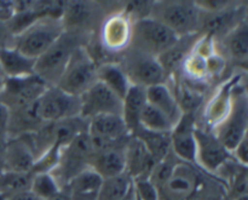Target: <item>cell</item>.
Wrapping results in <instances>:
<instances>
[{
  "label": "cell",
  "instance_id": "cell-34",
  "mask_svg": "<svg viewBox=\"0 0 248 200\" xmlns=\"http://www.w3.org/2000/svg\"><path fill=\"white\" fill-rule=\"evenodd\" d=\"M10 109L0 102V142H5L9 138Z\"/></svg>",
  "mask_w": 248,
  "mask_h": 200
},
{
  "label": "cell",
  "instance_id": "cell-33",
  "mask_svg": "<svg viewBox=\"0 0 248 200\" xmlns=\"http://www.w3.org/2000/svg\"><path fill=\"white\" fill-rule=\"evenodd\" d=\"M133 184H135L136 196L140 200H160L159 191L150 180H135Z\"/></svg>",
  "mask_w": 248,
  "mask_h": 200
},
{
  "label": "cell",
  "instance_id": "cell-26",
  "mask_svg": "<svg viewBox=\"0 0 248 200\" xmlns=\"http://www.w3.org/2000/svg\"><path fill=\"white\" fill-rule=\"evenodd\" d=\"M228 53L237 62H246L248 57V27L246 19L224 35Z\"/></svg>",
  "mask_w": 248,
  "mask_h": 200
},
{
  "label": "cell",
  "instance_id": "cell-10",
  "mask_svg": "<svg viewBox=\"0 0 248 200\" xmlns=\"http://www.w3.org/2000/svg\"><path fill=\"white\" fill-rule=\"evenodd\" d=\"M87 133L92 141L94 153L120 145L131 136L123 118L114 114H102L89 119Z\"/></svg>",
  "mask_w": 248,
  "mask_h": 200
},
{
  "label": "cell",
  "instance_id": "cell-11",
  "mask_svg": "<svg viewBox=\"0 0 248 200\" xmlns=\"http://www.w3.org/2000/svg\"><path fill=\"white\" fill-rule=\"evenodd\" d=\"M80 117L86 120L102 114L123 116V100L101 82H97L80 96Z\"/></svg>",
  "mask_w": 248,
  "mask_h": 200
},
{
  "label": "cell",
  "instance_id": "cell-17",
  "mask_svg": "<svg viewBox=\"0 0 248 200\" xmlns=\"http://www.w3.org/2000/svg\"><path fill=\"white\" fill-rule=\"evenodd\" d=\"M4 160L5 170L16 172H31L36 162L35 155L22 136L5 141Z\"/></svg>",
  "mask_w": 248,
  "mask_h": 200
},
{
  "label": "cell",
  "instance_id": "cell-31",
  "mask_svg": "<svg viewBox=\"0 0 248 200\" xmlns=\"http://www.w3.org/2000/svg\"><path fill=\"white\" fill-rule=\"evenodd\" d=\"M140 126L154 133H171L174 124L161 111L147 102L140 114Z\"/></svg>",
  "mask_w": 248,
  "mask_h": 200
},
{
  "label": "cell",
  "instance_id": "cell-22",
  "mask_svg": "<svg viewBox=\"0 0 248 200\" xmlns=\"http://www.w3.org/2000/svg\"><path fill=\"white\" fill-rule=\"evenodd\" d=\"M199 34L200 33L179 36L178 41L171 49H169L166 52L157 57V61L164 68L167 77L171 73L176 72L181 67L182 63L186 61V58L190 55V52L194 50L199 41Z\"/></svg>",
  "mask_w": 248,
  "mask_h": 200
},
{
  "label": "cell",
  "instance_id": "cell-39",
  "mask_svg": "<svg viewBox=\"0 0 248 200\" xmlns=\"http://www.w3.org/2000/svg\"><path fill=\"white\" fill-rule=\"evenodd\" d=\"M46 200H72V198H70L69 194H68L67 192L63 191V189H61L57 194H55V196L51 197V198H48Z\"/></svg>",
  "mask_w": 248,
  "mask_h": 200
},
{
  "label": "cell",
  "instance_id": "cell-28",
  "mask_svg": "<svg viewBox=\"0 0 248 200\" xmlns=\"http://www.w3.org/2000/svg\"><path fill=\"white\" fill-rule=\"evenodd\" d=\"M33 172H16L5 170L0 174V196L5 199L21 192L31 191Z\"/></svg>",
  "mask_w": 248,
  "mask_h": 200
},
{
  "label": "cell",
  "instance_id": "cell-4",
  "mask_svg": "<svg viewBox=\"0 0 248 200\" xmlns=\"http://www.w3.org/2000/svg\"><path fill=\"white\" fill-rule=\"evenodd\" d=\"M202 11L190 1H162L153 4L150 16L169 27L178 36L200 33Z\"/></svg>",
  "mask_w": 248,
  "mask_h": 200
},
{
  "label": "cell",
  "instance_id": "cell-42",
  "mask_svg": "<svg viewBox=\"0 0 248 200\" xmlns=\"http://www.w3.org/2000/svg\"><path fill=\"white\" fill-rule=\"evenodd\" d=\"M5 82H6V77H5V74L2 73L1 68H0V92H1L2 89H4Z\"/></svg>",
  "mask_w": 248,
  "mask_h": 200
},
{
  "label": "cell",
  "instance_id": "cell-7",
  "mask_svg": "<svg viewBox=\"0 0 248 200\" xmlns=\"http://www.w3.org/2000/svg\"><path fill=\"white\" fill-rule=\"evenodd\" d=\"M36 113L43 123H57L64 119L80 117V97L72 96L58 89L48 86L35 102Z\"/></svg>",
  "mask_w": 248,
  "mask_h": 200
},
{
  "label": "cell",
  "instance_id": "cell-40",
  "mask_svg": "<svg viewBox=\"0 0 248 200\" xmlns=\"http://www.w3.org/2000/svg\"><path fill=\"white\" fill-rule=\"evenodd\" d=\"M4 150H5V142H0V174H1L2 171H5Z\"/></svg>",
  "mask_w": 248,
  "mask_h": 200
},
{
  "label": "cell",
  "instance_id": "cell-5",
  "mask_svg": "<svg viewBox=\"0 0 248 200\" xmlns=\"http://www.w3.org/2000/svg\"><path fill=\"white\" fill-rule=\"evenodd\" d=\"M97 82V65L86 49L80 46L73 53L56 86L65 94L80 97Z\"/></svg>",
  "mask_w": 248,
  "mask_h": 200
},
{
  "label": "cell",
  "instance_id": "cell-6",
  "mask_svg": "<svg viewBox=\"0 0 248 200\" xmlns=\"http://www.w3.org/2000/svg\"><path fill=\"white\" fill-rule=\"evenodd\" d=\"M248 106L245 91L232 96V106L225 118L212 133L230 153L247 136Z\"/></svg>",
  "mask_w": 248,
  "mask_h": 200
},
{
  "label": "cell",
  "instance_id": "cell-13",
  "mask_svg": "<svg viewBox=\"0 0 248 200\" xmlns=\"http://www.w3.org/2000/svg\"><path fill=\"white\" fill-rule=\"evenodd\" d=\"M195 120L193 113H183L171 131V150L176 157L188 163H196Z\"/></svg>",
  "mask_w": 248,
  "mask_h": 200
},
{
  "label": "cell",
  "instance_id": "cell-9",
  "mask_svg": "<svg viewBox=\"0 0 248 200\" xmlns=\"http://www.w3.org/2000/svg\"><path fill=\"white\" fill-rule=\"evenodd\" d=\"M120 66L131 85L145 89L154 85L165 84L167 78L156 57L135 50H131L125 56V60Z\"/></svg>",
  "mask_w": 248,
  "mask_h": 200
},
{
  "label": "cell",
  "instance_id": "cell-8",
  "mask_svg": "<svg viewBox=\"0 0 248 200\" xmlns=\"http://www.w3.org/2000/svg\"><path fill=\"white\" fill-rule=\"evenodd\" d=\"M47 87L48 85L35 74L23 78H6L4 89L0 92V102L10 112L18 111L38 101Z\"/></svg>",
  "mask_w": 248,
  "mask_h": 200
},
{
  "label": "cell",
  "instance_id": "cell-35",
  "mask_svg": "<svg viewBox=\"0 0 248 200\" xmlns=\"http://www.w3.org/2000/svg\"><path fill=\"white\" fill-rule=\"evenodd\" d=\"M232 158H235L237 164L246 167L248 164V145H247V136L242 138L241 142L236 146L234 150L232 152Z\"/></svg>",
  "mask_w": 248,
  "mask_h": 200
},
{
  "label": "cell",
  "instance_id": "cell-36",
  "mask_svg": "<svg viewBox=\"0 0 248 200\" xmlns=\"http://www.w3.org/2000/svg\"><path fill=\"white\" fill-rule=\"evenodd\" d=\"M15 1H5L0 0V21L6 23L15 16Z\"/></svg>",
  "mask_w": 248,
  "mask_h": 200
},
{
  "label": "cell",
  "instance_id": "cell-32",
  "mask_svg": "<svg viewBox=\"0 0 248 200\" xmlns=\"http://www.w3.org/2000/svg\"><path fill=\"white\" fill-rule=\"evenodd\" d=\"M31 191L41 200H46L57 194L61 191V187L52 175L48 172H43V174H33Z\"/></svg>",
  "mask_w": 248,
  "mask_h": 200
},
{
  "label": "cell",
  "instance_id": "cell-12",
  "mask_svg": "<svg viewBox=\"0 0 248 200\" xmlns=\"http://www.w3.org/2000/svg\"><path fill=\"white\" fill-rule=\"evenodd\" d=\"M195 141L196 163L207 171H218L232 159V153L222 145L212 131L196 128Z\"/></svg>",
  "mask_w": 248,
  "mask_h": 200
},
{
  "label": "cell",
  "instance_id": "cell-1",
  "mask_svg": "<svg viewBox=\"0 0 248 200\" xmlns=\"http://www.w3.org/2000/svg\"><path fill=\"white\" fill-rule=\"evenodd\" d=\"M179 36L169 27L152 17H142L131 24V50L159 57L178 41Z\"/></svg>",
  "mask_w": 248,
  "mask_h": 200
},
{
  "label": "cell",
  "instance_id": "cell-19",
  "mask_svg": "<svg viewBox=\"0 0 248 200\" xmlns=\"http://www.w3.org/2000/svg\"><path fill=\"white\" fill-rule=\"evenodd\" d=\"M145 95H147L148 103L161 111L174 125L178 123L183 116V112L177 102L176 96L167 85L159 84L147 87Z\"/></svg>",
  "mask_w": 248,
  "mask_h": 200
},
{
  "label": "cell",
  "instance_id": "cell-38",
  "mask_svg": "<svg viewBox=\"0 0 248 200\" xmlns=\"http://www.w3.org/2000/svg\"><path fill=\"white\" fill-rule=\"evenodd\" d=\"M10 36H11V34H10L6 24L0 21V49L6 48V41L9 40Z\"/></svg>",
  "mask_w": 248,
  "mask_h": 200
},
{
  "label": "cell",
  "instance_id": "cell-41",
  "mask_svg": "<svg viewBox=\"0 0 248 200\" xmlns=\"http://www.w3.org/2000/svg\"><path fill=\"white\" fill-rule=\"evenodd\" d=\"M120 200H137V196H136V191H135V184H132V187H131L130 191L127 192V194Z\"/></svg>",
  "mask_w": 248,
  "mask_h": 200
},
{
  "label": "cell",
  "instance_id": "cell-14",
  "mask_svg": "<svg viewBox=\"0 0 248 200\" xmlns=\"http://www.w3.org/2000/svg\"><path fill=\"white\" fill-rule=\"evenodd\" d=\"M126 174L135 181L150 179L157 163L136 136L131 135L125 145Z\"/></svg>",
  "mask_w": 248,
  "mask_h": 200
},
{
  "label": "cell",
  "instance_id": "cell-29",
  "mask_svg": "<svg viewBox=\"0 0 248 200\" xmlns=\"http://www.w3.org/2000/svg\"><path fill=\"white\" fill-rule=\"evenodd\" d=\"M133 184V180L126 172L118 176L104 179L96 200H120L127 194Z\"/></svg>",
  "mask_w": 248,
  "mask_h": 200
},
{
  "label": "cell",
  "instance_id": "cell-30",
  "mask_svg": "<svg viewBox=\"0 0 248 200\" xmlns=\"http://www.w3.org/2000/svg\"><path fill=\"white\" fill-rule=\"evenodd\" d=\"M232 83L229 85H225L208 103L205 116L208 124H212L215 128L225 118L229 112L230 106H232Z\"/></svg>",
  "mask_w": 248,
  "mask_h": 200
},
{
  "label": "cell",
  "instance_id": "cell-27",
  "mask_svg": "<svg viewBox=\"0 0 248 200\" xmlns=\"http://www.w3.org/2000/svg\"><path fill=\"white\" fill-rule=\"evenodd\" d=\"M161 188H164L171 198L184 199L190 196L195 189V177L190 174V171H179L174 167L173 172Z\"/></svg>",
  "mask_w": 248,
  "mask_h": 200
},
{
  "label": "cell",
  "instance_id": "cell-2",
  "mask_svg": "<svg viewBox=\"0 0 248 200\" xmlns=\"http://www.w3.org/2000/svg\"><path fill=\"white\" fill-rule=\"evenodd\" d=\"M81 45L77 32L65 31L45 53L35 60L34 74L48 86H56L69 63L73 53Z\"/></svg>",
  "mask_w": 248,
  "mask_h": 200
},
{
  "label": "cell",
  "instance_id": "cell-24",
  "mask_svg": "<svg viewBox=\"0 0 248 200\" xmlns=\"http://www.w3.org/2000/svg\"><path fill=\"white\" fill-rule=\"evenodd\" d=\"M132 136H136L144 145L156 163L162 162L171 154V133H154L140 126Z\"/></svg>",
  "mask_w": 248,
  "mask_h": 200
},
{
  "label": "cell",
  "instance_id": "cell-16",
  "mask_svg": "<svg viewBox=\"0 0 248 200\" xmlns=\"http://www.w3.org/2000/svg\"><path fill=\"white\" fill-rule=\"evenodd\" d=\"M245 11L240 7L229 6L218 12H203L201 15L200 31H203L207 36L224 34L227 35L237 24L245 21Z\"/></svg>",
  "mask_w": 248,
  "mask_h": 200
},
{
  "label": "cell",
  "instance_id": "cell-25",
  "mask_svg": "<svg viewBox=\"0 0 248 200\" xmlns=\"http://www.w3.org/2000/svg\"><path fill=\"white\" fill-rule=\"evenodd\" d=\"M97 79L115 92L121 100L125 97L128 87L131 86L121 66L115 63H103L97 66Z\"/></svg>",
  "mask_w": 248,
  "mask_h": 200
},
{
  "label": "cell",
  "instance_id": "cell-3",
  "mask_svg": "<svg viewBox=\"0 0 248 200\" xmlns=\"http://www.w3.org/2000/svg\"><path fill=\"white\" fill-rule=\"evenodd\" d=\"M64 32L62 19L41 17L18 35L14 36V44L11 46L27 57L36 60L45 53Z\"/></svg>",
  "mask_w": 248,
  "mask_h": 200
},
{
  "label": "cell",
  "instance_id": "cell-21",
  "mask_svg": "<svg viewBox=\"0 0 248 200\" xmlns=\"http://www.w3.org/2000/svg\"><path fill=\"white\" fill-rule=\"evenodd\" d=\"M147 104L145 87L131 85L123 99V118L130 135L140 128V119L143 108Z\"/></svg>",
  "mask_w": 248,
  "mask_h": 200
},
{
  "label": "cell",
  "instance_id": "cell-37",
  "mask_svg": "<svg viewBox=\"0 0 248 200\" xmlns=\"http://www.w3.org/2000/svg\"><path fill=\"white\" fill-rule=\"evenodd\" d=\"M5 200H41V199L39 198V197H36L31 191H26V192H21V193L15 194V196L9 197V198H6Z\"/></svg>",
  "mask_w": 248,
  "mask_h": 200
},
{
  "label": "cell",
  "instance_id": "cell-18",
  "mask_svg": "<svg viewBox=\"0 0 248 200\" xmlns=\"http://www.w3.org/2000/svg\"><path fill=\"white\" fill-rule=\"evenodd\" d=\"M103 179L92 169L87 167L82 172L73 177L64 187L72 200H96Z\"/></svg>",
  "mask_w": 248,
  "mask_h": 200
},
{
  "label": "cell",
  "instance_id": "cell-43",
  "mask_svg": "<svg viewBox=\"0 0 248 200\" xmlns=\"http://www.w3.org/2000/svg\"><path fill=\"white\" fill-rule=\"evenodd\" d=\"M0 200H5V198H4V197H1V196H0Z\"/></svg>",
  "mask_w": 248,
  "mask_h": 200
},
{
  "label": "cell",
  "instance_id": "cell-23",
  "mask_svg": "<svg viewBox=\"0 0 248 200\" xmlns=\"http://www.w3.org/2000/svg\"><path fill=\"white\" fill-rule=\"evenodd\" d=\"M131 24L126 16L116 15L106 22L102 31V40L111 50L123 49L130 43Z\"/></svg>",
  "mask_w": 248,
  "mask_h": 200
},
{
  "label": "cell",
  "instance_id": "cell-20",
  "mask_svg": "<svg viewBox=\"0 0 248 200\" xmlns=\"http://www.w3.org/2000/svg\"><path fill=\"white\" fill-rule=\"evenodd\" d=\"M35 60L27 57L11 45L0 49V68L6 78H23L34 74Z\"/></svg>",
  "mask_w": 248,
  "mask_h": 200
},
{
  "label": "cell",
  "instance_id": "cell-15",
  "mask_svg": "<svg viewBox=\"0 0 248 200\" xmlns=\"http://www.w3.org/2000/svg\"><path fill=\"white\" fill-rule=\"evenodd\" d=\"M126 141L120 145L111 146L93 153L90 160V169L93 170L103 180L124 174L126 171Z\"/></svg>",
  "mask_w": 248,
  "mask_h": 200
}]
</instances>
